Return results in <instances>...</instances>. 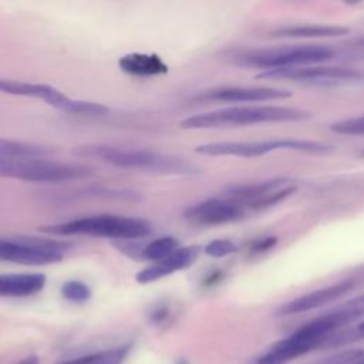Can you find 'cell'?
Wrapping results in <instances>:
<instances>
[{"instance_id": "cell-1", "label": "cell", "mask_w": 364, "mask_h": 364, "mask_svg": "<svg viewBox=\"0 0 364 364\" xmlns=\"http://www.w3.org/2000/svg\"><path fill=\"white\" fill-rule=\"evenodd\" d=\"M75 155L95 158L105 164L124 169H138L144 172L172 176H191L200 172V169L192 162L168 154H161L148 149H135L114 146L105 144H91L77 146Z\"/></svg>"}, {"instance_id": "cell-2", "label": "cell", "mask_w": 364, "mask_h": 364, "mask_svg": "<svg viewBox=\"0 0 364 364\" xmlns=\"http://www.w3.org/2000/svg\"><path fill=\"white\" fill-rule=\"evenodd\" d=\"M311 118L309 111L282 105H236L220 108L181 121L183 129H213L267 122H297Z\"/></svg>"}, {"instance_id": "cell-3", "label": "cell", "mask_w": 364, "mask_h": 364, "mask_svg": "<svg viewBox=\"0 0 364 364\" xmlns=\"http://www.w3.org/2000/svg\"><path fill=\"white\" fill-rule=\"evenodd\" d=\"M40 230L57 236L85 235L115 240H135L149 235L151 225L148 220L139 218L121 215H95L41 226Z\"/></svg>"}, {"instance_id": "cell-4", "label": "cell", "mask_w": 364, "mask_h": 364, "mask_svg": "<svg viewBox=\"0 0 364 364\" xmlns=\"http://www.w3.org/2000/svg\"><path fill=\"white\" fill-rule=\"evenodd\" d=\"M88 173V168L82 165L57 162L41 156L0 159V178L20 179L24 182L61 183L80 179Z\"/></svg>"}, {"instance_id": "cell-5", "label": "cell", "mask_w": 364, "mask_h": 364, "mask_svg": "<svg viewBox=\"0 0 364 364\" xmlns=\"http://www.w3.org/2000/svg\"><path fill=\"white\" fill-rule=\"evenodd\" d=\"M198 154L209 156L257 158L274 151H297L303 154L324 155L333 151L331 145L307 139H274V141H219L198 145Z\"/></svg>"}, {"instance_id": "cell-6", "label": "cell", "mask_w": 364, "mask_h": 364, "mask_svg": "<svg viewBox=\"0 0 364 364\" xmlns=\"http://www.w3.org/2000/svg\"><path fill=\"white\" fill-rule=\"evenodd\" d=\"M336 51L324 46H293L282 48H267L247 51L236 57L237 63L257 68L277 70L317 65L320 63L333 60Z\"/></svg>"}, {"instance_id": "cell-7", "label": "cell", "mask_w": 364, "mask_h": 364, "mask_svg": "<svg viewBox=\"0 0 364 364\" xmlns=\"http://www.w3.org/2000/svg\"><path fill=\"white\" fill-rule=\"evenodd\" d=\"M262 80H283L318 87H361L364 85V70L336 65H306L293 68L267 70L257 74Z\"/></svg>"}, {"instance_id": "cell-8", "label": "cell", "mask_w": 364, "mask_h": 364, "mask_svg": "<svg viewBox=\"0 0 364 364\" xmlns=\"http://www.w3.org/2000/svg\"><path fill=\"white\" fill-rule=\"evenodd\" d=\"M0 92L11 94V95H21V97H31L37 100H43L46 104L70 114L77 115H88V117H98L105 115L109 112V108L92 101H82L74 100L48 84H36V82H24L10 78L0 77Z\"/></svg>"}, {"instance_id": "cell-9", "label": "cell", "mask_w": 364, "mask_h": 364, "mask_svg": "<svg viewBox=\"0 0 364 364\" xmlns=\"http://www.w3.org/2000/svg\"><path fill=\"white\" fill-rule=\"evenodd\" d=\"M70 245L65 242L48 240V239H6L0 237V260L28 264L44 266L60 262Z\"/></svg>"}, {"instance_id": "cell-10", "label": "cell", "mask_w": 364, "mask_h": 364, "mask_svg": "<svg viewBox=\"0 0 364 364\" xmlns=\"http://www.w3.org/2000/svg\"><path fill=\"white\" fill-rule=\"evenodd\" d=\"M287 179L276 178L262 182L232 185L226 189L228 199L239 203L243 208L264 209L291 195L296 188L287 185Z\"/></svg>"}, {"instance_id": "cell-11", "label": "cell", "mask_w": 364, "mask_h": 364, "mask_svg": "<svg viewBox=\"0 0 364 364\" xmlns=\"http://www.w3.org/2000/svg\"><path fill=\"white\" fill-rule=\"evenodd\" d=\"M183 216L195 225H225L242 219L245 216V208L230 199L210 198L186 208Z\"/></svg>"}, {"instance_id": "cell-12", "label": "cell", "mask_w": 364, "mask_h": 364, "mask_svg": "<svg viewBox=\"0 0 364 364\" xmlns=\"http://www.w3.org/2000/svg\"><path fill=\"white\" fill-rule=\"evenodd\" d=\"M357 284L355 279H347L338 283H334L331 286H326L317 290H313L310 293H306L297 299H293L287 301L286 304L280 306L277 309L279 316H290V314H299V313H306L318 307H323L326 304H330L347 293H350Z\"/></svg>"}, {"instance_id": "cell-13", "label": "cell", "mask_w": 364, "mask_h": 364, "mask_svg": "<svg viewBox=\"0 0 364 364\" xmlns=\"http://www.w3.org/2000/svg\"><path fill=\"white\" fill-rule=\"evenodd\" d=\"M290 95L286 90L269 87H220L205 91L199 98L219 102H264L284 100Z\"/></svg>"}, {"instance_id": "cell-14", "label": "cell", "mask_w": 364, "mask_h": 364, "mask_svg": "<svg viewBox=\"0 0 364 364\" xmlns=\"http://www.w3.org/2000/svg\"><path fill=\"white\" fill-rule=\"evenodd\" d=\"M199 252H200L199 246L178 247L165 259L139 270L135 276V280L141 284H146V283L156 282L165 276H169L173 272L186 269L195 263V260L199 256Z\"/></svg>"}, {"instance_id": "cell-15", "label": "cell", "mask_w": 364, "mask_h": 364, "mask_svg": "<svg viewBox=\"0 0 364 364\" xmlns=\"http://www.w3.org/2000/svg\"><path fill=\"white\" fill-rule=\"evenodd\" d=\"M47 277L41 273H11L0 276V294L9 297H26L41 291Z\"/></svg>"}, {"instance_id": "cell-16", "label": "cell", "mask_w": 364, "mask_h": 364, "mask_svg": "<svg viewBox=\"0 0 364 364\" xmlns=\"http://www.w3.org/2000/svg\"><path fill=\"white\" fill-rule=\"evenodd\" d=\"M118 65L124 73L131 75H138V77L161 75L168 71V65L156 54H142V53L125 54L124 57L119 58Z\"/></svg>"}, {"instance_id": "cell-17", "label": "cell", "mask_w": 364, "mask_h": 364, "mask_svg": "<svg viewBox=\"0 0 364 364\" xmlns=\"http://www.w3.org/2000/svg\"><path fill=\"white\" fill-rule=\"evenodd\" d=\"M348 34L347 27L341 26H323V24H301L282 27L272 31L273 37L284 38H327V37H340Z\"/></svg>"}, {"instance_id": "cell-18", "label": "cell", "mask_w": 364, "mask_h": 364, "mask_svg": "<svg viewBox=\"0 0 364 364\" xmlns=\"http://www.w3.org/2000/svg\"><path fill=\"white\" fill-rule=\"evenodd\" d=\"M48 152L50 151L47 148L36 145V144L0 138V159H6V158H36V156L44 158L46 155H48Z\"/></svg>"}, {"instance_id": "cell-19", "label": "cell", "mask_w": 364, "mask_h": 364, "mask_svg": "<svg viewBox=\"0 0 364 364\" xmlns=\"http://www.w3.org/2000/svg\"><path fill=\"white\" fill-rule=\"evenodd\" d=\"M178 247H179L178 240L175 237L164 236L146 243L144 247H139L138 253H139V257L156 263L165 259L166 256H169Z\"/></svg>"}, {"instance_id": "cell-20", "label": "cell", "mask_w": 364, "mask_h": 364, "mask_svg": "<svg viewBox=\"0 0 364 364\" xmlns=\"http://www.w3.org/2000/svg\"><path fill=\"white\" fill-rule=\"evenodd\" d=\"M364 338V321L357 324L353 328H346V330H340L336 331L333 334H330L326 341L323 343V348H330V347H340V346H346L348 343L357 341V340H363Z\"/></svg>"}, {"instance_id": "cell-21", "label": "cell", "mask_w": 364, "mask_h": 364, "mask_svg": "<svg viewBox=\"0 0 364 364\" xmlns=\"http://www.w3.org/2000/svg\"><path fill=\"white\" fill-rule=\"evenodd\" d=\"M91 294L90 286L81 280H68L61 286V296L73 303H85Z\"/></svg>"}, {"instance_id": "cell-22", "label": "cell", "mask_w": 364, "mask_h": 364, "mask_svg": "<svg viewBox=\"0 0 364 364\" xmlns=\"http://www.w3.org/2000/svg\"><path fill=\"white\" fill-rule=\"evenodd\" d=\"M131 348H132V344L127 343L119 347L98 351V353H95V357L91 364H122L124 360L127 358V355L129 354Z\"/></svg>"}, {"instance_id": "cell-23", "label": "cell", "mask_w": 364, "mask_h": 364, "mask_svg": "<svg viewBox=\"0 0 364 364\" xmlns=\"http://www.w3.org/2000/svg\"><path fill=\"white\" fill-rule=\"evenodd\" d=\"M331 131L344 135H364V115L334 122Z\"/></svg>"}, {"instance_id": "cell-24", "label": "cell", "mask_w": 364, "mask_h": 364, "mask_svg": "<svg viewBox=\"0 0 364 364\" xmlns=\"http://www.w3.org/2000/svg\"><path fill=\"white\" fill-rule=\"evenodd\" d=\"M236 250H237V246L229 239L212 240L203 249V252L210 257H225L235 253Z\"/></svg>"}, {"instance_id": "cell-25", "label": "cell", "mask_w": 364, "mask_h": 364, "mask_svg": "<svg viewBox=\"0 0 364 364\" xmlns=\"http://www.w3.org/2000/svg\"><path fill=\"white\" fill-rule=\"evenodd\" d=\"M363 357H364V350L351 348V350H344L341 353H337L331 357H327L316 364H355Z\"/></svg>"}, {"instance_id": "cell-26", "label": "cell", "mask_w": 364, "mask_h": 364, "mask_svg": "<svg viewBox=\"0 0 364 364\" xmlns=\"http://www.w3.org/2000/svg\"><path fill=\"white\" fill-rule=\"evenodd\" d=\"M166 316H168V307L162 304V306H158L152 310V313L149 314V318H151L152 323L159 324L166 318Z\"/></svg>"}, {"instance_id": "cell-27", "label": "cell", "mask_w": 364, "mask_h": 364, "mask_svg": "<svg viewBox=\"0 0 364 364\" xmlns=\"http://www.w3.org/2000/svg\"><path fill=\"white\" fill-rule=\"evenodd\" d=\"M276 243V237H264L262 240H259L256 245H255V250L256 252H264L267 249H270L273 245Z\"/></svg>"}, {"instance_id": "cell-28", "label": "cell", "mask_w": 364, "mask_h": 364, "mask_svg": "<svg viewBox=\"0 0 364 364\" xmlns=\"http://www.w3.org/2000/svg\"><path fill=\"white\" fill-rule=\"evenodd\" d=\"M94 357H95V353L94 354H88V355H82V357H77V358H73V360H68V361H64L63 364H91Z\"/></svg>"}, {"instance_id": "cell-29", "label": "cell", "mask_w": 364, "mask_h": 364, "mask_svg": "<svg viewBox=\"0 0 364 364\" xmlns=\"http://www.w3.org/2000/svg\"><path fill=\"white\" fill-rule=\"evenodd\" d=\"M38 357L37 355H28L26 358H23L21 361H18L17 364H38Z\"/></svg>"}, {"instance_id": "cell-30", "label": "cell", "mask_w": 364, "mask_h": 364, "mask_svg": "<svg viewBox=\"0 0 364 364\" xmlns=\"http://www.w3.org/2000/svg\"><path fill=\"white\" fill-rule=\"evenodd\" d=\"M354 304H357L358 307H361V309H364V294L363 296H360V297H357V299H354V300H351Z\"/></svg>"}, {"instance_id": "cell-31", "label": "cell", "mask_w": 364, "mask_h": 364, "mask_svg": "<svg viewBox=\"0 0 364 364\" xmlns=\"http://www.w3.org/2000/svg\"><path fill=\"white\" fill-rule=\"evenodd\" d=\"M176 364H189V363H188V361H185V360H181V361H179V363H176Z\"/></svg>"}, {"instance_id": "cell-32", "label": "cell", "mask_w": 364, "mask_h": 364, "mask_svg": "<svg viewBox=\"0 0 364 364\" xmlns=\"http://www.w3.org/2000/svg\"><path fill=\"white\" fill-rule=\"evenodd\" d=\"M355 364H364V357H363V358H361V360H358V361H357V363H355Z\"/></svg>"}, {"instance_id": "cell-33", "label": "cell", "mask_w": 364, "mask_h": 364, "mask_svg": "<svg viewBox=\"0 0 364 364\" xmlns=\"http://www.w3.org/2000/svg\"><path fill=\"white\" fill-rule=\"evenodd\" d=\"M358 44H360V46H361V47H364V38H361V40H360V41H358Z\"/></svg>"}, {"instance_id": "cell-34", "label": "cell", "mask_w": 364, "mask_h": 364, "mask_svg": "<svg viewBox=\"0 0 364 364\" xmlns=\"http://www.w3.org/2000/svg\"><path fill=\"white\" fill-rule=\"evenodd\" d=\"M363 155H364V154H363Z\"/></svg>"}]
</instances>
